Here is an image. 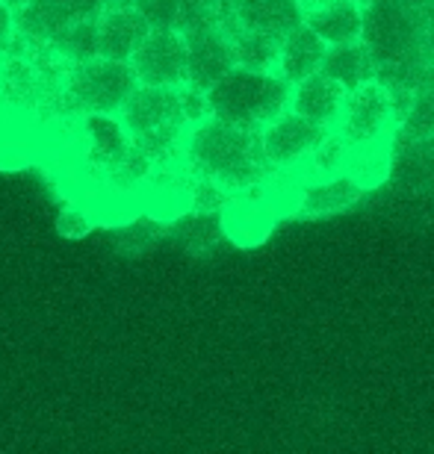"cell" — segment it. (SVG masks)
I'll use <instances>...</instances> for the list:
<instances>
[{
  "label": "cell",
  "mask_w": 434,
  "mask_h": 454,
  "mask_svg": "<svg viewBox=\"0 0 434 454\" xmlns=\"http://www.w3.org/2000/svg\"><path fill=\"white\" fill-rule=\"evenodd\" d=\"M151 33V24L133 4L107 6L98 15V51L101 57L130 62L145 35Z\"/></svg>",
  "instance_id": "cell-11"
},
{
  "label": "cell",
  "mask_w": 434,
  "mask_h": 454,
  "mask_svg": "<svg viewBox=\"0 0 434 454\" xmlns=\"http://www.w3.org/2000/svg\"><path fill=\"white\" fill-rule=\"evenodd\" d=\"M399 106L384 80H369L355 92H349L346 106L334 124L343 139L351 145V151L378 148V145H393L399 133Z\"/></svg>",
  "instance_id": "cell-6"
},
{
  "label": "cell",
  "mask_w": 434,
  "mask_h": 454,
  "mask_svg": "<svg viewBox=\"0 0 434 454\" xmlns=\"http://www.w3.org/2000/svg\"><path fill=\"white\" fill-rule=\"evenodd\" d=\"M364 184L358 177H351L349 171L322 180H304L296 192L293 215L298 219H328L349 207H355L364 198Z\"/></svg>",
  "instance_id": "cell-10"
},
{
  "label": "cell",
  "mask_w": 434,
  "mask_h": 454,
  "mask_svg": "<svg viewBox=\"0 0 434 454\" xmlns=\"http://www.w3.org/2000/svg\"><path fill=\"white\" fill-rule=\"evenodd\" d=\"M184 157L195 175L216 180L231 195L264 186L275 175L260 145V130H246L216 115L189 127Z\"/></svg>",
  "instance_id": "cell-1"
},
{
  "label": "cell",
  "mask_w": 434,
  "mask_h": 454,
  "mask_svg": "<svg viewBox=\"0 0 434 454\" xmlns=\"http://www.w3.org/2000/svg\"><path fill=\"white\" fill-rule=\"evenodd\" d=\"M95 224H98V213L92 210V204H89L86 198H80V201H75L62 213L59 233L68 236V239H77V236H86Z\"/></svg>",
  "instance_id": "cell-21"
},
{
  "label": "cell",
  "mask_w": 434,
  "mask_h": 454,
  "mask_svg": "<svg viewBox=\"0 0 434 454\" xmlns=\"http://www.w3.org/2000/svg\"><path fill=\"white\" fill-rule=\"evenodd\" d=\"M364 15L367 6L358 0H331L328 6L304 15V24L334 48V44H349L364 39Z\"/></svg>",
  "instance_id": "cell-13"
},
{
  "label": "cell",
  "mask_w": 434,
  "mask_h": 454,
  "mask_svg": "<svg viewBox=\"0 0 434 454\" xmlns=\"http://www.w3.org/2000/svg\"><path fill=\"white\" fill-rule=\"evenodd\" d=\"M426 4H434V0H426Z\"/></svg>",
  "instance_id": "cell-27"
},
{
  "label": "cell",
  "mask_w": 434,
  "mask_h": 454,
  "mask_svg": "<svg viewBox=\"0 0 434 454\" xmlns=\"http://www.w3.org/2000/svg\"><path fill=\"white\" fill-rule=\"evenodd\" d=\"M119 118L133 142L154 160V166L180 157L186 133L193 127L184 86H137V92L119 110Z\"/></svg>",
  "instance_id": "cell-2"
},
{
  "label": "cell",
  "mask_w": 434,
  "mask_h": 454,
  "mask_svg": "<svg viewBox=\"0 0 434 454\" xmlns=\"http://www.w3.org/2000/svg\"><path fill=\"white\" fill-rule=\"evenodd\" d=\"M139 86H186L189 51L180 27H151L137 53L130 57Z\"/></svg>",
  "instance_id": "cell-7"
},
{
  "label": "cell",
  "mask_w": 434,
  "mask_h": 454,
  "mask_svg": "<svg viewBox=\"0 0 434 454\" xmlns=\"http://www.w3.org/2000/svg\"><path fill=\"white\" fill-rule=\"evenodd\" d=\"M139 80L133 74L130 62L92 57L75 62L68 71L66 89H62V115H119L124 101L137 92Z\"/></svg>",
  "instance_id": "cell-4"
},
{
  "label": "cell",
  "mask_w": 434,
  "mask_h": 454,
  "mask_svg": "<svg viewBox=\"0 0 434 454\" xmlns=\"http://www.w3.org/2000/svg\"><path fill=\"white\" fill-rule=\"evenodd\" d=\"M151 27H180L184 21V0H133Z\"/></svg>",
  "instance_id": "cell-20"
},
{
  "label": "cell",
  "mask_w": 434,
  "mask_h": 454,
  "mask_svg": "<svg viewBox=\"0 0 434 454\" xmlns=\"http://www.w3.org/2000/svg\"><path fill=\"white\" fill-rule=\"evenodd\" d=\"M358 4H364V6H367V4H373V0H358Z\"/></svg>",
  "instance_id": "cell-26"
},
{
  "label": "cell",
  "mask_w": 434,
  "mask_h": 454,
  "mask_svg": "<svg viewBox=\"0 0 434 454\" xmlns=\"http://www.w3.org/2000/svg\"><path fill=\"white\" fill-rule=\"evenodd\" d=\"M328 133H331V127L316 124L311 118L287 110L284 115H278L275 121H269L264 130H260V145H264L269 166L275 171H287V168L302 166V162L320 148Z\"/></svg>",
  "instance_id": "cell-9"
},
{
  "label": "cell",
  "mask_w": 434,
  "mask_h": 454,
  "mask_svg": "<svg viewBox=\"0 0 434 454\" xmlns=\"http://www.w3.org/2000/svg\"><path fill=\"white\" fill-rule=\"evenodd\" d=\"M399 133L411 142L434 139V86L422 89V92L411 98L408 110L402 113Z\"/></svg>",
  "instance_id": "cell-18"
},
{
  "label": "cell",
  "mask_w": 434,
  "mask_h": 454,
  "mask_svg": "<svg viewBox=\"0 0 434 454\" xmlns=\"http://www.w3.org/2000/svg\"><path fill=\"white\" fill-rule=\"evenodd\" d=\"M272 180V177H269ZM284 215V207L272 192V186L264 184L249 192L233 195L228 207L219 213L225 236L240 245V248H255V245L266 242L269 233L275 231L278 219Z\"/></svg>",
  "instance_id": "cell-8"
},
{
  "label": "cell",
  "mask_w": 434,
  "mask_h": 454,
  "mask_svg": "<svg viewBox=\"0 0 434 454\" xmlns=\"http://www.w3.org/2000/svg\"><path fill=\"white\" fill-rule=\"evenodd\" d=\"M233 24L246 30L287 35L304 21L296 0H231Z\"/></svg>",
  "instance_id": "cell-14"
},
{
  "label": "cell",
  "mask_w": 434,
  "mask_h": 454,
  "mask_svg": "<svg viewBox=\"0 0 434 454\" xmlns=\"http://www.w3.org/2000/svg\"><path fill=\"white\" fill-rule=\"evenodd\" d=\"M346 98H349V89L320 68V71H313L311 77L293 83V92H289V110L311 118L316 124L334 127L343 113V106H346Z\"/></svg>",
  "instance_id": "cell-12"
},
{
  "label": "cell",
  "mask_w": 434,
  "mask_h": 454,
  "mask_svg": "<svg viewBox=\"0 0 434 454\" xmlns=\"http://www.w3.org/2000/svg\"><path fill=\"white\" fill-rule=\"evenodd\" d=\"M53 42L66 51V57L71 62L101 57V51H98V15L95 18H80V21L68 24Z\"/></svg>",
  "instance_id": "cell-19"
},
{
  "label": "cell",
  "mask_w": 434,
  "mask_h": 454,
  "mask_svg": "<svg viewBox=\"0 0 434 454\" xmlns=\"http://www.w3.org/2000/svg\"><path fill=\"white\" fill-rule=\"evenodd\" d=\"M296 4H298V9H302V15H307V12H316V9L328 6L331 0H296Z\"/></svg>",
  "instance_id": "cell-24"
},
{
  "label": "cell",
  "mask_w": 434,
  "mask_h": 454,
  "mask_svg": "<svg viewBox=\"0 0 434 454\" xmlns=\"http://www.w3.org/2000/svg\"><path fill=\"white\" fill-rule=\"evenodd\" d=\"M322 71L331 74L337 83H343L349 92H355L369 80L378 77V62L373 57V51L367 48L364 39L360 42H349V44H334L325 53Z\"/></svg>",
  "instance_id": "cell-16"
},
{
  "label": "cell",
  "mask_w": 434,
  "mask_h": 454,
  "mask_svg": "<svg viewBox=\"0 0 434 454\" xmlns=\"http://www.w3.org/2000/svg\"><path fill=\"white\" fill-rule=\"evenodd\" d=\"M15 39H18V12L6 0H0V53L12 51Z\"/></svg>",
  "instance_id": "cell-23"
},
{
  "label": "cell",
  "mask_w": 434,
  "mask_h": 454,
  "mask_svg": "<svg viewBox=\"0 0 434 454\" xmlns=\"http://www.w3.org/2000/svg\"><path fill=\"white\" fill-rule=\"evenodd\" d=\"M426 6L411 0H373L364 15V44L373 51L378 71L422 66L420 27Z\"/></svg>",
  "instance_id": "cell-5"
},
{
  "label": "cell",
  "mask_w": 434,
  "mask_h": 454,
  "mask_svg": "<svg viewBox=\"0 0 434 454\" xmlns=\"http://www.w3.org/2000/svg\"><path fill=\"white\" fill-rule=\"evenodd\" d=\"M325 53H328V44L302 21L293 33L284 35L281 59H278V77H284L289 86L311 77L313 71L322 68Z\"/></svg>",
  "instance_id": "cell-15"
},
{
  "label": "cell",
  "mask_w": 434,
  "mask_h": 454,
  "mask_svg": "<svg viewBox=\"0 0 434 454\" xmlns=\"http://www.w3.org/2000/svg\"><path fill=\"white\" fill-rule=\"evenodd\" d=\"M293 86L272 71L231 68L210 92V110L216 118L246 130H264L269 121L289 110Z\"/></svg>",
  "instance_id": "cell-3"
},
{
  "label": "cell",
  "mask_w": 434,
  "mask_h": 454,
  "mask_svg": "<svg viewBox=\"0 0 434 454\" xmlns=\"http://www.w3.org/2000/svg\"><path fill=\"white\" fill-rule=\"evenodd\" d=\"M231 42H233V59H237L240 68L272 71V74H278V59H281L284 35L246 30V27L233 24V18H231Z\"/></svg>",
  "instance_id": "cell-17"
},
{
  "label": "cell",
  "mask_w": 434,
  "mask_h": 454,
  "mask_svg": "<svg viewBox=\"0 0 434 454\" xmlns=\"http://www.w3.org/2000/svg\"><path fill=\"white\" fill-rule=\"evenodd\" d=\"M6 4H9V6H12V9H15V12H21V9H27V6H30V4H33V0H6Z\"/></svg>",
  "instance_id": "cell-25"
},
{
  "label": "cell",
  "mask_w": 434,
  "mask_h": 454,
  "mask_svg": "<svg viewBox=\"0 0 434 454\" xmlns=\"http://www.w3.org/2000/svg\"><path fill=\"white\" fill-rule=\"evenodd\" d=\"M420 62L426 68H434V4H426L420 27Z\"/></svg>",
  "instance_id": "cell-22"
}]
</instances>
